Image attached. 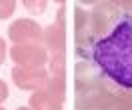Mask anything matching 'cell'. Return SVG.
Masks as SVG:
<instances>
[{
  "label": "cell",
  "instance_id": "6da1fadb",
  "mask_svg": "<svg viewBox=\"0 0 132 110\" xmlns=\"http://www.w3.org/2000/svg\"><path fill=\"white\" fill-rule=\"evenodd\" d=\"M92 62L120 88L132 90V16L122 14L90 48Z\"/></svg>",
  "mask_w": 132,
  "mask_h": 110
}]
</instances>
